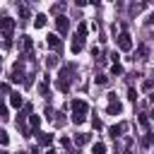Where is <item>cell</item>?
Listing matches in <instances>:
<instances>
[{"mask_svg": "<svg viewBox=\"0 0 154 154\" xmlns=\"http://www.w3.org/2000/svg\"><path fill=\"white\" fill-rule=\"evenodd\" d=\"M72 75H75V65H63L60 67V72H58V89L60 91H67L70 89Z\"/></svg>", "mask_w": 154, "mask_h": 154, "instance_id": "obj_1", "label": "cell"}, {"mask_svg": "<svg viewBox=\"0 0 154 154\" xmlns=\"http://www.w3.org/2000/svg\"><path fill=\"white\" fill-rule=\"evenodd\" d=\"M24 79H26V72H24V60L19 58L14 65H12V72H10V82H14V84H24Z\"/></svg>", "mask_w": 154, "mask_h": 154, "instance_id": "obj_2", "label": "cell"}, {"mask_svg": "<svg viewBox=\"0 0 154 154\" xmlns=\"http://www.w3.org/2000/svg\"><path fill=\"white\" fill-rule=\"evenodd\" d=\"M12 31H14V19L12 17H2L0 19V34H2V38L10 41L12 38Z\"/></svg>", "mask_w": 154, "mask_h": 154, "instance_id": "obj_3", "label": "cell"}, {"mask_svg": "<svg viewBox=\"0 0 154 154\" xmlns=\"http://www.w3.org/2000/svg\"><path fill=\"white\" fill-rule=\"evenodd\" d=\"M87 111H89L87 101H82V99H75L72 101V116H87Z\"/></svg>", "mask_w": 154, "mask_h": 154, "instance_id": "obj_4", "label": "cell"}, {"mask_svg": "<svg viewBox=\"0 0 154 154\" xmlns=\"http://www.w3.org/2000/svg\"><path fill=\"white\" fill-rule=\"evenodd\" d=\"M118 48H120V51H130V48H132V38H130L128 31L118 34Z\"/></svg>", "mask_w": 154, "mask_h": 154, "instance_id": "obj_5", "label": "cell"}, {"mask_svg": "<svg viewBox=\"0 0 154 154\" xmlns=\"http://www.w3.org/2000/svg\"><path fill=\"white\" fill-rule=\"evenodd\" d=\"M55 29H58V34H67V29H70V19H67L65 14H60V17L55 19Z\"/></svg>", "mask_w": 154, "mask_h": 154, "instance_id": "obj_6", "label": "cell"}, {"mask_svg": "<svg viewBox=\"0 0 154 154\" xmlns=\"http://www.w3.org/2000/svg\"><path fill=\"white\" fill-rule=\"evenodd\" d=\"M46 38H48V46H51L53 51H58V55H60V53H63V41L58 38V34H48Z\"/></svg>", "mask_w": 154, "mask_h": 154, "instance_id": "obj_7", "label": "cell"}, {"mask_svg": "<svg viewBox=\"0 0 154 154\" xmlns=\"http://www.w3.org/2000/svg\"><path fill=\"white\" fill-rule=\"evenodd\" d=\"M128 130V123H118V125H111L108 128V132H111V137L113 140H118V137H123V132Z\"/></svg>", "mask_w": 154, "mask_h": 154, "instance_id": "obj_8", "label": "cell"}, {"mask_svg": "<svg viewBox=\"0 0 154 154\" xmlns=\"http://www.w3.org/2000/svg\"><path fill=\"white\" fill-rule=\"evenodd\" d=\"M36 140H38V147H51L53 144V135L51 132H36Z\"/></svg>", "mask_w": 154, "mask_h": 154, "instance_id": "obj_9", "label": "cell"}, {"mask_svg": "<svg viewBox=\"0 0 154 154\" xmlns=\"http://www.w3.org/2000/svg\"><path fill=\"white\" fill-rule=\"evenodd\" d=\"M10 106L12 108H22L24 106V99H22L19 91H10Z\"/></svg>", "mask_w": 154, "mask_h": 154, "instance_id": "obj_10", "label": "cell"}, {"mask_svg": "<svg viewBox=\"0 0 154 154\" xmlns=\"http://www.w3.org/2000/svg\"><path fill=\"white\" fill-rule=\"evenodd\" d=\"M38 125H41V116H29V132L31 135L38 132Z\"/></svg>", "mask_w": 154, "mask_h": 154, "instance_id": "obj_11", "label": "cell"}, {"mask_svg": "<svg viewBox=\"0 0 154 154\" xmlns=\"http://www.w3.org/2000/svg\"><path fill=\"white\" fill-rule=\"evenodd\" d=\"M89 140H91V135H89V132H77V135H75V140H72V142H75V144H77V147H82V144H87V142H89Z\"/></svg>", "mask_w": 154, "mask_h": 154, "instance_id": "obj_12", "label": "cell"}, {"mask_svg": "<svg viewBox=\"0 0 154 154\" xmlns=\"http://www.w3.org/2000/svg\"><path fill=\"white\" fill-rule=\"evenodd\" d=\"M75 38H77L79 43H84V38H87V24H84V22H79V26H77V34H75Z\"/></svg>", "mask_w": 154, "mask_h": 154, "instance_id": "obj_13", "label": "cell"}, {"mask_svg": "<svg viewBox=\"0 0 154 154\" xmlns=\"http://www.w3.org/2000/svg\"><path fill=\"white\" fill-rule=\"evenodd\" d=\"M31 48H34V41L29 36H22V51H24V55H31Z\"/></svg>", "mask_w": 154, "mask_h": 154, "instance_id": "obj_14", "label": "cell"}, {"mask_svg": "<svg viewBox=\"0 0 154 154\" xmlns=\"http://www.w3.org/2000/svg\"><path fill=\"white\" fill-rule=\"evenodd\" d=\"M120 111H123V103H120V101H118V99H116V101H111V103H108V116H118V113H120Z\"/></svg>", "mask_w": 154, "mask_h": 154, "instance_id": "obj_15", "label": "cell"}, {"mask_svg": "<svg viewBox=\"0 0 154 154\" xmlns=\"http://www.w3.org/2000/svg\"><path fill=\"white\" fill-rule=\"evenodd\" d=\"M51 12H53L55 17H60V14L65 12V2H53V7H51Z\"/></svg>", "mask_w": 154, "mask_h": 154, "instance_id": "obj_16", "label": "cell"}, {"mask_svg": "<svg viewBox=\"0 0 154 154\" xmlns=\"http://www.w3.org/2000/svg\"><path fill=\"white\" fill-rule=\"evenodd\" d=\"M91 154H106V144L103 142H94L91 144Z\"/></svg>", "mask_w": 154, "mask_h": 154, "instance_id": "obj_17", "label": "cell"}, {"mask_svg": "<svg viewBox=\"0 0 154 154\" xmlns=\"http://www.w3.org/2000/svg\"><path fill=\"white\" fill-rule=\"evenodd\" d=\"M34 26H36V29H41V26H46V14H41V12H38V14L34 17Z\"/></svg>", "mask_w": 154, "mask_h": 154, "instance_id": "obj_18", "label": "cell"}, {"mask_svg": "<svg viewBox=\"0 0 154 154\" xmlns=\"http://www.w3.org/2000/svg\"><path fill=\"white\" fill-rule=\"evenodd\" d=\"M38 94H41V96L48 94V77H43V79L38 82Z\"/></svg>", "mask_w": 154, "mask_h": 154, "instance_id": "obj_19", "label": "cell"}, {"mask_svg": "<svg viewBox=\"0 0 154 154\" xmlns=\"http://www.w3.org/2000/svg\"><path fill=\"white\" fill-rule=\"evenodd\" d=\"M58 58H60V55H55V53H53V55H48V60H46V65H48V67L53 70V67L58 65Z\"/></svg>", "mask_w": 154, "mask_h": 154, "instance_id": "obj_20", "label": "cell"}, {"mask_svg": "<svg viewBox=\"0 0 154 154\" xmlns=\"http://www.w3.org/2000/svg\"><path fill=\"white\" fill-rule=\"evenodd\" d=\"M70 48H72V53H79V51L84 48V43H79L77 38H72V46H70Z\"/></svg>", "mask_w": 154, "mask_h": 154, "instance_id": "obj_21", "label": "cell"}, {"mask_svg": "<svg viewBox=\"0 0 154 154\" xmlns=\"http://www.w3.org/2000/svg\"><path fill=\"white\" fill-rule=\"evenodd\" d=\"M111 75L116 77V75H123V67H120V63H113L111 65Z\"/></svg>", "mask_w": 154, "mask_h": 154, "instance_id": "obj_22", "label": "cell"}, {"mask_svg": "<svg viewBox=\"0 0 154 154\" xmlns=\"http://www.w3.org/2000/svg\"><path fill=\"white\" fill-rule=\"evenodd\" d=\"M0 144H2V147H7V144H10V135H7L5 130H0Z\"/></svg>", "mask_w": 154, "mask_h": 154, "instance_id": "obj_23", "label": "cell"}, {"mask_svg": "<svg viewBox=\"0 0 154 154\" xmlns=\"http://www.w3.org/2000/svg\"><path fill=\"white\" fill-rule=\"evenodd\" d=\"M152 89H154V82L152 79H144L142 82V91H152Z\"/></svg>", "mask_w": 154, "mask_h": 154, "instance_id": "obj_24", "label": "cell"}, {"mask_svg": "<svg viewBox=\"0 0 154 154\" xmlns=\"http://www.w3.org/2000/svg\"><path fill=\"white\" fill-rule=\"evenodd\" d=\"M7 118H10V111H7V106L0 103V120H7Z\"/></svg>", "mask_w": 154, "mask_h": 154, "instance_id": "obj_25", "label": "cell"}, {"mask_svg": "<svg viewBox=\"0 0 154 154\" xmlns=\"http://www.w3.org/2000/svg\"><path fill=\"white\" fill-rule=\"evenodd\" d=\"M135 55H137V58H135V60H142V58H144V55H147V48H144V46H140V48H137V53H135Z\"/></svg>", "mask_w": 154, "mask_h": 154, "instance_id": "obj_26", "label": "cell"}, {"mask_svg": "<svg viewBox=\"0 0 154 154\" xmlns=\"http://www.w3.org/2000/svg\"><path fill=\"white\" fill-rule=\"evenodd\" d=\"M152 142H154V135H149V132H147V135L142 137V144H144V147H149Z\"/></svg>", "mask_w": 154, "mask_h": 154, "instance_id": "obj_27", "label": "cell"}, {"mask_svg": "<svg viewBox=\"0 0 154 154\" xmlns=\"http://www.w3.org/2000/svg\"><path fill=\"white\" fill-rule=\"evenodd\" d=\"M70 120H72V123H75V125H82V123H84V120H87V118H84V116H72V118H70Z\"/></svg>", "mask_w": 154, "mask_h": 154, "instance_id": "obj_28", "label": "cell"}, {"mask_svg": "<svg viewBox=\"0 0 154 154\" xmlns=\"http://www.w3.org/2000/svg\"><path fill=\"white\" fill-rule=\"evenodd\" d=\"M140 10H144V5H142V2H137V5H132V7H130V12H132V14H137Z\"/></svg>", "mask_w": 154, "mask_h": 154, "instance_id": "obj_29", "label": "cell"}, {"mask_svg": "<svg viewBox=\"0 0 154 154\" xmlns=\"http://www.w3.org/2000/svg\"><path fill=\"white\" fill-rule=\"evenodd\" d=\"M17 10H19V17H26V14H29V10H26V5H17Z\"/></svg>", "mask_w": 154, "mask_h": 154, "instance_id": "obj_30", "label": "cell"}, {"mask_svg": "<svg viewBox=\"0 0 154 154\" xmlns=\"http://www.w3.org/2000/svg\"><path fill=\"white\" fill-rule=\"evenodd\" d=\"M91 125H94V130H101V128H103V123H101L99 118H91Z\"/></svg>", "mask_w": 154, "mask_h": 154, "instance_id": "obj_31", "label": "cell"}, {"mask_svg": "<svg viewBox=\"0 0 154 154\" xmlns=\"http://www.w3.org/2000/svg\"><path fill=\"white\" fill-rule=\"evenodd\" d=\"M106 82H108L106 75H96V84H106Z\"/></svg>", "mask_w": 154, "mask_h": 154, "instance_id": "obj_32", "label": "cell"}, {"mask_svg": "<svg viewBox=\"0 0 154 154\" xmlns=\"http://www.w3.org/2000/svg\"><path fill=\"white\" fill-rule=\"evenodd\" d=\"M0 94H10V84H7V82L0 84Z\"/></svg>", "mask_w": 154, "mask_h": 154, "instance_id": "obj_33", "label": "cell"}, {"mask_svg": "<svg viewBox=\"0 0 154 154\" xmlns=\"http://www.w3.org/2000/svg\"><path fill=\"white\" fill-rule=\"evenodd\" d=\"M128 99H130V101H135V99H137V91H135L132 87H130V91H128Z\"/></svg>", "mask_w": 154, "mask_h": 154, "instance_id": "obj_34", "label": "cell"}, {"mask_svg": "<svg viewBox=\"0 0 154 154\" xmlns=\"http://www.w3.org/2000/svg\"><path fill=\"white\" fill-rule=\"evenodd\" d=\"M63 123H65V118H63V113H58V118H55V125H58V128H60V125H63Z\"/></svg>", "mask_w": 154, "mask_h": 154, "instance_id": "obj_35", "label": "cell"}, {"mask_svg": "<svg viewBox=\"0 0 154 154\" xmlns=\"http://www.w3.org/2000/svg\"><path fill=\"white\" fill-rule=\"evenodd\" d=\"M67 154H82V152H79V147H77V149H75V147H70V149H67Z\"/></svg>", "mask_w": 154, "mask_h": 154, "instance_id": "obj_36", "label": "cell"}, {"mask_svg": "<svg viewBox=\"0 0 154 154\" xmlns=\"http://www.w3.org/2000/svg\"><path fill=\"white\" fill-rule=\"evenodd\" d=\"M147 24H154V12H152V14L147 17Z\"/></svg>", "mask_w": 154, "mask_h": 154, "instance_id": "obj_37", "label": "cell"}, {"mask_svg": "<svg viewBox=\"0 0 154 154\" xmlns=\"http://www.w3.org/2000/svg\"><path fill=\"white\" fill-rule=\"evenodd\" d=\"M149 101H152V103H154V91H152V94H149Z\"/></svg>", "mask_w": 154, "mask_h": 154, "instance_id": "obj_38", "label": "cell"}, {"mask_svg": "<svg viewBox=\"0 0 154 154\" xmlns=\"http://www.w3.org/2000/svg\"><path fill=\"white\" fill-rule=\"evenodd\" d=\"M46 154H58V152H55V149H48V152H46Z\"/></svg>", "mask_w": 154, "mask_h": 154, "instance_id": "obj_39", "label": "cell"}, {"mask_svg": "<svg viewBox=\"0 0 154 154\" xmlns=\"http://www.w3.org/2000/svg\"><path fill=\"white\" fill-rule=\"evenodd\" d=\"M0 154H7V152H0Z\"/></svg>", "mask_w": 154, "mask_h": 154, "instance_id": "obj_40", "label": "cell"}]
</instances>
